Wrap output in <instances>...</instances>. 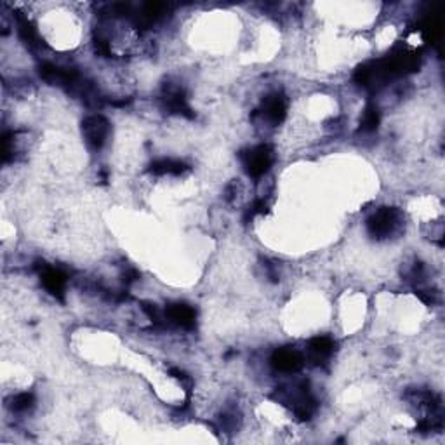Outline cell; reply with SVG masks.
I'll list each match as a JSON object with an SVG mask.
<instances>
[{"label": "cell", "mask_w": 445, "mask_h": 445, "mask_svg": "<svg viewBox=\"0 0 445 445\" xmlns=\"http://www.w3.org/2000/svg\"><path fill=\"white\" fill-rule=\"evenodd\" d=\"M398 228H400V213L393 207H383V209L376 211L367 221V230H369L370 237L378 240L388 239Z\"/></svg>", "instance_id": "6da1fadb"}, {"label": "cell", "mask_w": 445, "mask_h": 445, "mask_svg": "<svg viewBox=\"0 0 445 445\" xmlns=\"http://www.w3.org/2000/svg\"><path fill=\"white\" fill-rule=\"evenodd\" d=\"M243 167H245L247 174L252 178H261L266 171L269 169L272 162H274V152L268 145H259L252 150L243 152L242 155Z\"/></svg>", "instance_id": "7a4b0ae2"}, {"label": "cell", "mask_w": 445, "mask_h": 445, "mask_svg": "<svg viewBox=\"0 0 445 445\" xmlns=\"http://www.w3.org/2000/svg\"><path fill=\"white\" fill-rule=\"evenodd\" d=\"M82 132L87 145H89L91 148H94V150H99V148L105 145L106 138H108L110 123L108 120L101 115L87 117L82 123Z\"/></svg>", "instance_id": "3957f363"}, {"label": "cell", "mask_w": 445, "mask_h": 445, "mask_svg": "<svg viewBox=\"0 0 445 445\" xmlns=\"http://www.w3.org/2000/svg\"><path fill=\"white\" fill-rule=\"evenodd\" d=\"M37 269L40 272V278L44 287L47 289L58 300H63L64 287H67V275L61 269L53 268V266L45 265L44 261L37 263Z\"/></svg>", "instance_id": "277c9868"}, {"label": "cell", "mask_w": 445, "mask_h": 445, "mask_svg": "<svg viewBox=\"0 0 445 445\" xmlns=\"http://www.w3.org/2000/svg\"><path fill=\"white\" fill-rule=\"evenodd\" d=\"M40 75L42 79L47 80L49 84H54V86H71V84H75L79 80V73L75 70L54 67L51 63L42 64Z\"/></svg>", "instance_id": "5b68a950"}, {"label": "cell", "mask_w": 445, "mask_h": 445, "mask_svg": "<svg viewBox=\"0 0 445 445\" xmlns=\"http://www.w3.org/2000/svg\"><path fill=\"white\" fill-rule=\"evenodd\" d=\"M261 115L268 120L269 123H274V125H278L282 120L285 119V113H287V105H285L284 96L280 94H269L263 99L261 105Z\"/></svg>", "instance_id": "8992f818"}, {"label": "cell", "mask_w": 445, "mask_h": 445, "mask_svg": "<svg viewBox=\"0 0 445 445\" xmlns=\"http://www.w3.org/2000/svg\"><path fill=\"white\" fill-rule=\"evenodd\" d=\"M269 362L280 372H296V370H300L303 367V357L294 352V350L282 348L274 352Z\"/></svg>", "instance_id": "52a82bcc"}, {"label": "cell", "mask_w": 445, "mask_h": 445, "mask_svg": "<svg viewBox=\"0 0 445 445\" xmlns=\"http://www.w3.org/2000/svg\"><path fill=\"white\" fill-rule=\"evenodd\" d=\"M164 105L171 113L184 115V117H188V119H191V117H193L191 108L188 106V103H187V97H184L183 91L178 89V87H171V86L165 87Z\"/></svg>", "instance_id": "ba28073f"}, {"label": "cell", "mask_w": 445, "mask_h": 445, "mask_svg": "<svg viewBox=\"0 0 445 445\" xmlns=\"http://www.w3.org/2000/svg\"><path fill=\"white\" fill-rule=\"evenodd\" d=\"M165 317H167L169 322L184 327V329H191L195 326V310L191 306H188V304H171L165 310Z\"/></svg>", "instance_id": "9c48e42d"}, {"label": "cell", "mask_w": 445, "mask_h": 445, "mask_svg": "<svg viewBox=\"0 0 445 445\" xmlns=\"http://www.w3.org/2000/svg\"><path fill=\"white\" fill-rule=\"evenodd\" d=\"M184 171H188V165L180 160H172V158H162V160L154 162L150 165L152 174L164 176V174H172V176H180Z\"/></svg>", "instance_id": "30bf717a"}, {"label": "cell", "mask_w": 445, "mask_h": 445, "mask_svg": "<svg viewBox=\"0 0 445 445\" xmlns=\"http://www.w3.org/2000/svg\"><path fill=\"white\" fill-rule=\"evenodd\" d=\"M310 352L315 357H329L334 352V341L327 336H317L310 341Z\"/></svg>", "instance_id": "8fae6325"}, {"label": "cell", "mask_w": 445, "mask_h": 445, "mask_svg": "<svg viewBox=\"0 0 445 445\" xmlns=\"http://www.w3.org/2000/svg\"><path fill=\"white\" fill-rule=\"evenodd\" d=\"M379 125V110L374 105H369L363 110L362 120H360V131L372 132Z\"/></svg>", "instance_id": "7c38bea8"}, {"label": "cell", "mask_w": 445, "mask_h": 445, "mask_svg": "<svg viewBox=\"0 0 445 445\" xmlns=\"http://www.w3.org/2000/svg\"><path fill=\"white\" fill-rule=\"evenodd\" d=\"M16 19H18V32H19V35H21L23 40L30 45H38V37H37V32H35L34 25H32V23L21 14L16 16Z\"/></svg>", "instance_id": "4fadbf2b"}, {"label": "cell", "mask_w": 445, "mask_h": 445, "mask_svg": "<svg viewBox=\"0 0 445 445\" xmlns=\"http://www.w3.org/2000/svg\"><path fill=\"white\" fill-rule=\"evenodd\" d=\"M35 404V398L32 393H18V395H14V397L9 400V407L12 409V411L16 412H25L28 411V409L34 407Z\"/></svg>", "instance_id": "5bb4252c"}, {"label": "cell", "mask_w": 445, "mask_h": 445, "mask_svg": "<svg viewBox=\"0 0 445 445\" xmlns=\"http://www.w3.org/2000/svg\"><path fill=\"white\" fill-rule=\"evenodd\" d=\"M96 51L101 54H110V44L105 40V38L97 37L96 38Z\"/></svg>", "instance_id": "9a60e30c"}, {"label": "cell", "mask_w": 445, "mask_h": 445, "mask_svg": "<svg viewBox=\"0 0 445 445\" xmlns=\"http://www.w3.org/2000/svg\"><path fill=\"white\" fill-rule=\"evenodd\" d=\"M123 282H125V284H131V282H134L136 278H138V274H136L134 269H131V272H128V274L123 275Z\"/></svg>", "instance_id": "2e32d148"}]
</instances>
